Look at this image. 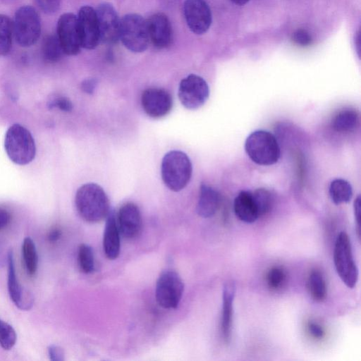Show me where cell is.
I'll return each mask as SVG.
<instances>
[{"label": "cell", "instance_id": "cell-1", "mask_svg": "<svg viewBox=\"0 0 361 361\" xmlns=\"http://www.w3.org/2000/svg\"><path fill=\"white\" fill-rule=\"evenodd\" d=\"M75 204L80 217L89 223L99 222L110 212L109 200L106 192L95 183H86L78 188Z\"/></svg>", "mask_w": 361, "mask_h": 361}, {"label": "cell", "instance_id": "cell-2", "mask_svg": "<svg viewBox=\"0 0 361 361\" xmlns=\"http://www.w3.org/2000/svg\"><path fill=\"white\" fill-rule=\"evenodd\" d=\"M192 172V164L185 153L173 150L164 155L161 166V177L171 190H183L189 183Z\"/></svg>", "mask_w": 361, "mask_h": 361}, {"label": "cell", "instance_id": "cell-3", "mask_svg": "<svg viewBox=\"0 0 361 361\" xmlns=\"http://www.w3.org/2000/svg\"><path fill=\"white\" fill-rule=\"evenodd\" d=\"M4 148L10 160L18 165H26L35 157L36 147L30 132L24 126L15 123L5 135Z\"/></svg>", "mask_w": 361, "mask_h": 361}, {"label": "cell", "instance_id": "cell-4", "mask_svg": "<svg viewBox=\"0 0 361 361\" xmlns=\"http://www.w3.org/2000/svg\"><path fill=\"white\" fill-rule=\"evenodd\" d=\"M245 150L253 162L262 166L276 164L281 156L276 138L264 130H255L248 135L245 142Z\"/></svg>", "mask_w": 361, "mask_h": 361}, {"label": "cell", "instance_id": "cell-5", "mask_svg": "<svg viewBox=\"0 0 361 361\" xmlns=\"http://www.w3.org/2000/svg\"><path fill=\"white\" fill-rule=\"evenodd\" d=\"M119 39L130 51H144L149 42L147 20L137 13L125 15L120 20Z\"/></svg>", "mask_w": 361, "mask_h": 361}, {"label": "cell", "instance_id": "cell-6", "mask_svg": "<svg viewBox=\"0 0 361 361\" xmlns=\"http://www.w3.org/2000/svg\"><path fill=\"white\" fill-rule=\"evenodd\" d=\"M334 262L336 272L349 288H353L358 279V269L353 256L350 240L348 234L341 232L335 242Z\"/></svg>", "mask_w": 361, "mask_h": 361}, {"label": "cell", "instance_id": "cell-7", "mask_svg": "<svg viewBox=\"0 0 361 361\" xmlns=\"http://www.w3.org/2000/svg\"><path fill=\"white\" fill-rule=\"evenodd\" d=\"M13 30L20 46L35 44L41 33V21L35 9L30 6L20 7L15 13Z\"/></svg>", "mask_w": 361, "mask_h": 361}, {"label": "cell", "instance_id": "cell-8", "mask_svg": "<svg viewBox=\"0 0 361 361\" xmlns=\"http://www.w3.org/2000/svg\"><path fill=\"white\" fill-rule=\"evenodd\" d=\"M183 290L184 284L179 274L173 270H165L157 281V302L163 308L174 309L178 305Z\"/></svg>", "mask_w": 361, "mask_h": 361}, {"label": "cell", "instance_id": "cell-9", "mask_svg": "<svg viewBox=\"0 0 361 361\" xmlns=\"http://www.w3.org/2000/svg\"><path fill=\"white\" fill-rule=\"evenodd\" d=\"M178 94L181 104L185 107L188 109H196L207 100L209 88L202 77L190 74L180 81Z\"/></svg>", "mask_w": 361, "mask_h": 361}, {"label": "cell", "instance_id": "cell-10", "mask_svg": "<svg viewBox=\"0 0 361 361\" xmlns=\"http://www.w3.org/2000/svg\"><path fill=\"white\" fill-rule=\"evenodd\" d=\"M56 36L63 52L67 55H76L81 47L77 16L66 13L60 16L57 23Z\"/></svg>", "mask_w": 361, "mask_h": 361}, {"label": "cell", "instance_id": "cell-11", "mask_svg": "<svg viewBox=\"0 0 361 361\" xmlns=\"http://www.w3.org/2000/svg\"><path fill=\"white\" fill-rule=\"evenodd\" d=\"M183 13L187 25L192 32L202 35L209 30L212 13L204 0H185Z\"/></svg>", "mask_w": 361, "mask_h": 361}, {"label": "cell", "instance_id": "cell-12", "mask_svg": "<svg viewBox=\"0 0 361 361\" xmlns=\"http://www.w3.org/2000/svg\"><path fill=\"white\" fill-rule=\"evenodd\" d=\"M100 40L112 44L119 39L120 20L114 6L109 3L100 4L95 10Z\"/></svg>", "mask_w": 361, "mask_h": 361}, {"label": "cell", "instance_id": "cell-13", "mask_svg": "<svg viewBox=\"0 0 361 361\" xmlns=\"http://www.w3.org/2000/svg\"><path fill=\"white\" fill-rule=\"evenodd\" d=\"M77 19L81 47L94 49L100 40L95 10L89 6H82Z\"/></svg>", "mask_w": 361, "mask_h": 361}, {"label": "cell", "instance_id": "cell-14", "mask_svg": "<svg viewBox=\"0 0 361 361\" xmlns=\"http://www.w3.org/2000/svg\"><path fill=\"white\" fill-rule=\"evenodd\" d=\"M141 104L149 116L157 118L169 113L173 101L167 91L160 88H148L142 94Z\"/></svg>", "mask_w": 361, "mask_h": 361}, {"label": "cell", "instance_id": "cell-15", "mask_svg": "<svg viewBox=\"0 0 361 361\" xmlns=\"http://www.w3.org/2000/svg\"><path fill=\"white\" fill-rule=\"evenodd\" d=\"M120 233L127 239L139 235L142 229V216L139 208L132 202L122 205L116 216Z\"/></svg>", "mask_w": 361, "mask_h": 361}, {"label": "cell", "instance_id": "cell-16", "mask_svg": "<svg viewBox=\"0 0 361 361\" xmlns=\"http://www.w3.org/2000/svg\"><path fill=\"white\" fill-rule=\"evenodd\" d=\"M8 262V290L11 300L19 309L28 310L33 305L34 298L19 283L15 269L13 254L9 250Z\"/></svg>", "mask_w": 361, "mask_h": 361}, {"label": "cell", "instance_id": "cell-17", "mask_svg": "<svg viewBox=\"0 0 361 361\" xmlns=\"http://www.w3.org/2000/svg\"><path fill=\"white\" fill-rule=\"evenodd\" d=\"M149 40L158 49L169 47L172 41V28L167 16L161 13L152 15L147 20Z\"/></svg>", "mask_w": 361, "mask_h": 361}, {"label": "cell", "instance_id": "cell-18", "mask_svg": "<svg viewBox=\"0 0 361 361\" xmlns=\"http://www.w3.org/2000/svg\"><path fill=\"white\" fill-rule=\"evenodd\" d=\"M235 294V283L231 281L226 282L224 283L222 293V314L221 325V334L225 343H229L231 340Z\"/></svg>", "mask_w": 361, "mask_h": 361}, {"label": "cell", "instance_id": "cell-19", "mask_svg": "<svg viewBox=\"0 0 361 361\" xmlns=\"http://www.w3.org/2000/svg\"><path fill=\"white\" fill-rule=\"evenodd\" d=\"M120 231L114 212L106 217L103 236V249L106 257L111 260L116 259L120 253Z\"/></svg>", "mask_w": 361, "mask_h": 361}, {"label": "cell", "instance_id": "cell-20", "mask_svg": "<svg viewBox=\"0 0 361 361\" xmlns=\"http://www.w3.org/2000/svg\"><path fill=\"white\" fill-rule=\"evenodd\" d=\"M221 195L212 187L202 184L196 207L197 214L202 218L213 216L219 208Z\"/></svg>", "mask_w": 361, "mask_h": 361}, {"label": "cell", "instance_id": "cell-21", "mask_svg": "<svg viewBox=\"0 0 361 361\" xmlns=\"http://www.w3.org/2000/svg\"><path fill=\"white\" fill-rule=\"evenodd\" d=\"M233 209L236 216L245 223H253L259 217L252 191H240L234 200Z\"/></svg>", "mask_w": 361, "mask_h": 361}, {"label": "cell", "instance_id": "cell-22", "mask_svg": "<svg viewBox=\"0 0 361 361\" xmlns=\"http://www.w3.org/2000/svg\"><path fill=\"white\" fill-rule=\"evenodd\" d=\"M358 113L350 109H345L338 111L331 122L334 130L339 133L353 131L358 126Z\"/></svg>", "mask_w": 361, "mask_h": 361}, {"label": "cell", "instance_id": "cell-23", "mask_svg": "<svg viewBox=\"0 0 361 361\" xmlns=\"http://www.w3.org/2000/svg\"><path fill=\"white\" fill-rule=\"evenodd\" d=\"M329 193L331 201L338 205L350 202L353 197V188L347 180L337 178L331 182Z\"/></svg>", "mask_w": 361, "mask_h": 361}, {"label": "cell", "instance_id": "cell-24", "mask_svg": "<svg viewBox=\"0 0 361 361\" xmlns=\"http://www.w3.org/2000/svg\"><path fill=\"white\" fill-rule=\"evenodd\" d=\"M42 53L48 63H56L61 59L64 52L56 35H48L44 38Z\"/></svg>", "mask_w": 361, "mask_h": 361}, {"label": "cell", "instance_id": "cell-25", "mask_svg": "<svg viewBox=\"0 0 361 361\" xmlns=\"http://www.w3.org/2000/svg\"><path fill=\"white\" fill-rule=\"evenodd\" d=\"M307 289L312 298L317 302L323 301L326 296V284L322 274L313 270L307 279Z\"/></svg>", "mask_w": 361, "mask_h": 361}, {"label": "cell", "instance_id": "cell-26", "mask_svg": "<svg viewBox=\"0 0 361 361\" xmlns=\"http://www.w3.org/2000/svg\"><path fill=\"white\" fill-rule=\"evenodd\" d=\"M22 255L27 274L35 275L37 269L38 256L35 243L30 237L23 240Z\"/></svg>", "mask_w": 361, "mask_h": 361}, {"label": "cell", "instance_id": "cell-27", "mask_svg": "<svg viewBox=\"0 0 361 361\" xmlns=\"http://www.w3.org/2000/svg\"><path fill=\"white\" fill-rule=\"evenodd\" d=\"M12 36V22L7 16L0 14V56H6L10 52Z\"/></svg>", "mask_w": 361, "mask_h": 361}, {"label": "cell", "instance_id": "cell-28", "mask_svg": "<svg viewBox=\"0 0 361 361\" xmlns=\"http://www.w3.org/2000/svg\"><path fill=\"white\" fill-rule=\"evenodd\" d=\"M259 217L268 214L274 205V196L266 188H257L252 191Z\"/></svg>", "mask_w": 361, "mask_h": 361}, {"label": "cell", "instance_id": "cell-29", "mask_svg": "<svg viewBox=\"0 0 361 361\" xmlns=\"http://www.w3.org/2000/svg\"><path fill=\"white\" fill-rule=\"evenodd\" d=\"M78 264L81 271L90 274L94 269V258L92 247L86 244H81L78 248Z\"/></svg>", "mask_w": 361, "mask_h": 361}, {"label": "cell", "instance_id": "cell-30", "mask_svg": "<svg viewBox=\"0 0 361 361\" xmlns=\"http://www.w3.org/2000/svg\"><path fill=\"white\" fill-rule=\"evenodd\" d=\"M16 340L17 335L14 329L0 319V345L8 350L14 346Z\"/></svg>", "mask_w": 361, "mask_h": 361}, {"label": "cell", "instance_id": "cell-31", "mask_svg": "<svg viewBox=\"0 0 361 361\" xmlns=\"http://www.w3.org/2000/svg\"><path fill=\"white\" fill-rule=\"evenodd\" d=\"M286 274L285 271L279 267H274L269 269L267 274V283L271 290H278L285 283Z\"/></svg>", "mask_w": 361, "mask_h": 361}, {"label": "cell", "instance_id": "cell-32", "mask_svg": "<svg viewBox=\"0 0 361 361\" xmlns=\"http://www.w3.org/2000/svg\"><path fill=\"white\" fill-rule=\"evenodd\" d=\"M292 40L298 45L306 47L312 43L311 35L304 29H298L292 35Z\"/></svg>", "mask_w": 361, "mask_h": 361}, {"label": "cell", "instance_id": "cell-33", "mask_svg": "<svg viewBox=\"0 0 361 361\" xmlns=\"http://www.w3.org/2000/svg\"><path fill=\"white\" fill-rule=\"evenodd\" d=\"M38 7L47 14L55 13L60 8L61 0H35Z\"/></svg>", "mask_w": 361, "mask_h": 361}, {"label": "cell", "instance_id": "cell-34", "mask_svg": "<svg viewBox=\"0 0 361 361\" xmlns=\"http://www.w3.org/2000/svg\"><path fill=\"white\" fill-rule=\"evenodd\" d=\"M50 109L57 107L60 110L66 112L71 111L73 109L72 102L66 97H59L51 101L49 104Z\"/></svg>", "mask_w": 361, "mask_h": 361}, {"label": "cell", "instance_id": "cell-35", "mask_svg": "<svg viewBox=\"0 0 361 361\" xmlns=\"http://www.w3.org/2000/svg\"><path fill=\"white\" fill-rule=\"evenodd\" d=\"M48 354L51 360L52 361H63L64 360V351L58 345H50L48 347Z\"/></svg>", "mask_w": 361, "mask_h": 361}, {"label": "cell", "instance_id": "cell-36", "mask_svg": "<svg viewBox=\"0 0 361 361\" xmlns=\"http://www.w3.org/2000/svg\"><path fill=\"white\" fill-rule=\"evenodd\" d=\"M308 329L310 334L316 338H322L324 336L323 328L317 323L310 322Z\"/></svg>", "mask_w": 361, "mask_h": 361}, {"label": "cell", "instance_id": "cell-37", "mask_svg": "<svg viewBox=\"0 0 361 361\" xmlns=\"http://www.w3.org/2000/svg\"><path fill=\"white\" fill-rule=\"evenodd\" d=\"M97 85V80L94 78L87 79L81 83L82 90L88 94H92L94 92Z\"/></svg>", "mask_w": 361, "mask_h": 361}, {"label": "cell", "instance_id": "cell-38", "mask_svg": "<svg viewBox=\"0 0 361 361\" xmlns=\"http://www.w3.org/2000/svg\"><path fill=\"white\" fill-rule=\"evenodd\" d=\"M11 214L6 209L0 208V230L6 227L11 221Z\"/></svg>", "mask_w": 361, "mask_h": 361}, {"label": "cell", "instance_id": "cell-39", "mask_svg": "<svg viewBox=\"0 0 361 361\" xmlns=\"http://www.w3.org/2000/svg\"><path fill=\"white\" fill-rule=\"evenodd\" d=\"M354 214H355V218L357 223V233L358 237H360V197L358 196L356 200L354 202Z\"/></svg>", "mask_w": 361, "mask_h": 361}, {"label": "cell", "instance_id": "cell-40", "mask_svg": "<svg viewBox=\"0 0 361 361\" xmlns=\"http://www.w3.org/2000/svg\"><path fill=\"white\" fill-rule=\"evenodd\" d=\"M61 235V232L58 228H54L51 231L49 232L48 235V239L51 242L57 241Z\"/></svg>", "mask_w": 361, "mask_h": 361}, {"label": "cell", "instance_id": "cell-41", "mask_svg": "<svg viewBox=\"0 0 361 361\" xmlns=\"http://www.w3.org/2000/svg\"><path fill=\"white\" fill-rule=\"evenodd\" d=\"M235 4L243 6L246 4L250 0H231Z\"/></svg>", "mask_w": 361, "mask_h": 361}, {"label": "cell", "instance_id": "cell-42", "mask_svg": "<svg viewBox=\"0 0 361 361\" xmlns=\"http://www.w3.org/2000/svg\"><path fill=\"white\" fill-rule=\"evenodd\" d=\"M1 1L5 4H10V3L14 2L16 0H1Z\"/></svg>", "mask_w": 361, "mask_h": 361}]
</instances>
